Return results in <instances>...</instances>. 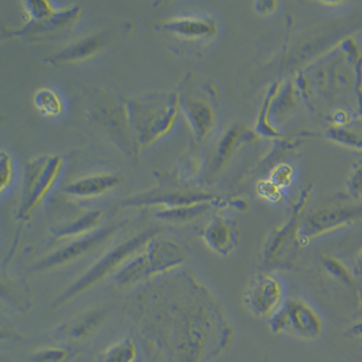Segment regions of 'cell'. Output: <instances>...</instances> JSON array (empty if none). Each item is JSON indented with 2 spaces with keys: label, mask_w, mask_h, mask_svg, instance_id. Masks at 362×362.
<instances>
[{
  "label": "cell",
  "mask_w": 362,
  "mask_h": 362,
  "mask_svg": "<svg viewBox=\"0 0 362 362\" xmlns=\"http://www.w3.org/2000/svg\"><path fill=\"white\" fill-rule=\"evenodd\" d=\"M348 192L354 199H362V164L355 168L348 181Z\"/></svg>",
  "instance_id": "obj_24"
},
{
  "label": "cell",
  "mask_w": 362,
  "mask_h": 362,
  "mask_svg": "<svg viewBox=\"0 0 362 362\" xmlns=\"http://www.w3.org/2000/svg\"><path fill=\"white\" fill-rule=\"evenodd\" d=\"M166 30L187 37H199L211 34L214 30L211 23L202 19L182 18L164 23L161 25Z\"/></svg>",
  "instance_id": "obj_12"
},
{
  "label": "cell",
  "mask_w": 362,
  "mask_h": 362,
  "mask_svg": "<svg viewBox=\"0 0 362 362\" xmlns=\"http://www.w3.org/2000/svg\"><path fill=\"white\" fill-rule=\"evenodd\" d=\"M284 286L277 277L260 274L249 283L243 302L249 312L257 317H271L283 305Z\"/></svg>",
  "instance_id": "obj_5"
},
{
  "label": "cell",
  "mask_w": 362,
  "mask_h": 362,
  "mask_svg": "<svg viewBox=\"0 0 362 362\" xmlns=\"http://www.w3.org/2000/svg\"><path fill=\"white\" fill-rule=\"evenodd\" d=\"M25 11L29 18L28 22H40L53 16V8L47 1H27L24 2Z\"/></svg>",
  "instance_id": "obj_17"
},
{
  "label": "cell",
  "mask_w": 362,
  "mask_h": 362,
  "mask_svg": "<svg viewBox=\"0 0 362 362\" xmlns=\"http://www.w3.org/2000/svg\"><path fill=\"white\" fill-rule=\"evenodd\" d=\"M0 181H1V192L11 184L13 177V164L11 155L6 151H1L0 156Z\"/></svg>",
  "instance_id": "obj_23"
},
{
  "label": "cell",
  "mask_w": 362,
  "mask_h": 362,
  "mask_svg": "<svg viewBox=\"0 0 362 362\" xmlns=\"http://www.w3.org/2000/svg\"><path fill=\"white\" fill-rule=\"evenodd\" d=\"M361 216L362 206H331L316 210L299 229V240L306 243L313 238L347 226Z\"/></svg>",
  "instance_id": "obj_6"
},
{
  "label": "cell",
  "mask_w": 362,
  "mask_h": 362,
  "mask_svg": "<svg viewBox=\"0 0 362 362\" xmlns=\"http://www.w3.org/2000/svg\"><path fill=\"white\" fill-rule=\"evenodd\" d=\"M185 110L197 135L203 137L212 124L211 111L208 106L199 102H187Z\"/></svg>",
  "instance_id": "obj_14"
},
{
  "label": "cell",
  "mask_w": 362,
  "mask_h": 362,
  "mask_svg": "<svg viewBox=\"0 0 362 362\" xmlns=\"http://www.w3.org/2000/svg\"><path fill=\"white\" fill-rule=\"evenodd\" d=\"M154 235L153 232L144 233L137 237L132 238L125 243L118 245L112 249L107 255L103 257L97 263L93 264L79 280L71 286L69 288L64 291L56 300L57 305H62L67 300L78 296L83 291L90 288L93 284L98 283L105 276H107L111 272L116 270V268L124 264L129 258L141 251L145 245L151 240Z\"/></svg>",
  "instance_id": "obj_3"
},
{
  "label": "cell",
  "mask_w": 362,
  "mask_h": 362,
  "mask_svg": "<svg viewBox=\"0 0 362 362\" xmlns=\"http://www.w3.org/2000/svg\"><path fill=\"white\" fill-rule=\"evenodd\" d=\"M99 322L100 317L98 315L83 317V318L74 323V325L69 329V334L72 337H82V336L88 334L90 331L96 327Z\"/></svg>",
  "instance_id": "obj_20"
},
{
  "label": "cell",
  "mask_w": 362,
  "mask_h": 362,
  "mask_svg": "<svg viewBox=\"0 0 362 362\" xmlns=\"http://www.w3.org/2000/svg\"><path fill=\"white\" fill-rule=\"evenodd\" d=\"M356 264L358 274L362 278V251L361 252L360 255H358Z\"/></svg>",
  "instance_id": "obj_26"
},
{
  "label": "cell",
  "mask_w": 362,
  "mask_h": 362,
  "mask_svg": "<svg viewBox=\"0 0 362 362\" xmlns=\"http://www.w3.org/2000/svg\"><path fill=\"white\" fill-rule=\"evenodd\" d=\"M177 97L158 95L144 103H131L129 117L142 144H150L170 130L177 112Z\"/></svg>",
  "instance_id": "obj_1"
},
{
  "label": "cell",
  "mask_w": 362,
  "mask_h": 362,
  "mask_svg": "<svg viewBox=\"0 0 362 362\" xmlns=\"http://www.w3.org/2000/svg\"><path fill=\"white\" fill-rule=\"evenodd\" d=\"M203 239L211 250L228 257L237 247V228L230 221L218 216L204 229Z\"/></svg>",
  "instance_id": "obj_8"
},
{
  "label": "cell",
  "mask_w": 362,
  "mask_h": 362,
  "mask_svg": "<svg viewBox=\"0 0 362 362\" xmlns=\"http://www.w3.org/2000/svg\"><path fill=\"white\" fill-rule=\"evenodd\" d=\"M103 213L101 211L90 212L89 214L76 219L71 224L63 226L56 232V235L59 238H83L86 237V233L92 231L96 226H98L101 221Z\"/></svg>",
  "instance_id": "obj_13"
},
{
  "label": "cell",
  "mask_w": 362,
  "mask_h": 362,
  "mask_svg": "<svg viewBox=\"0 0 362 362\" xmlns=\"http://www.w3.org/2000/svg\"><path fill=\"white\" fill-rule=\"evenodd\" d=\"M80 14V8L78 6H74L63 11H56L53 16L45 21L40 22H29V24L19 33L16 35H22L30 33V32H45L57 30L68 25L72 24L78 18Z\"/></svg>",
  "instance_id": "obj_11"
},
{
  "label": "cell",
  "mask_w": 362,
  "mask_h": 362,
  "mask_svg": "<svg viewBox=\"0 0 362 362\" xmlns=\"http://www.w3.org/2000/svg\"><path fill=\"white\" fill-rule=\"evenodd\" d=\"M103 41L99 37H89L74 44L52 57L54 64H67L86 59L101 49Z\"/></svg>",
  "instance_id": "obj_10"
},
{
  "label": "cell",
  "mask_w": 362,
  "mask_h": 362,
  "mask_svg": "<svg viewBox=\"0 0 362 362\" xmlns=\"http://www.w3.org/2000/svg\"><path fill=\"white\" fill-rule=\"evenodd\" d=\"M271 331L287 334L305 341H313L321 336L322 321L312 305L302 299H290L270 317Z\"/></svg>",
  "instance_id": "obj_2"
},
{
  "label": "cell",
  "mask_w": 362,
  "mask_h": 362,
  "mask_svg": "<svg viewBox=\"0 0 362 362\" xmlns=\"http://www.w3.org/2000/svg\"><path fill=\"white\" fill-rule=\"evenodd\" d=\"M331 138L339 144L362 150V132L346 129H334L331 131Z\"/></svg>",
  "instance_id": "obj_18"
},
{
  "label": "cell",
  "mask_w": 362,
  "mask_h": 362,
  "mask_svg": "<svg viewBox=\"0 0 362 362\" xmlns=\"http://www.w3.org/2000/svg\"><path fill=\"white\" fill-rule=\"evenodd\" d=\"M323 264L326 269L332 274V276L338 278L341 282L347 284H354V276H351V272L341 262L332 257H326L323 261Z\"/></svg>",
  "instance_id": "obj_19"
},
{
  "label": "cell",
  "mask_w": 362,
  "mask_h": 362,
  "mask_svg": "<svg viewBox=\"0 0 362 362\" xmlns=\"http://www.w3.org/2000/svg\"><path fill=\"white\" fill-rule=\"evenodd\" d=\"M137 351L131 339L118 342L102 355L100 362H134Z\"/></svg>",
  "instance_id": "obj_16"
},
{
  "label": "cell",
  "mask_w": 362,
  "mask_h": 362,
  "mask_svg": "<svg viewBox=\"0 0 362 362\" xmlns=\"http://www.w3.org/2000/svg\"><path fill=\"white\" fill-rule=\"evenodd\" d=\"M61 166L62 158L57 156L40 157L28 164L21 208L22 216L30 214L43 199L56 180Z\"/></svg>",
  "instance_id": "obj_4"
},
{
  "label": "cell",
  "mask_w": 362,
  "mask_h": 362,
  "mask_svg": "<svg viewBox=\"0 0 362 362\" xmlns=\"http://www.w3.org/2000/svg\"><path fill=\"white\" fill-rule=\"evenodd\" d=\"M258 195L272 203H276L282 199V189L269 180H263L257 187Z\"/></svg>",
  "instance_id": "obj_21"
},
{
  "label": "cell",
  "mask_w": 362,
  "mask_h": 362,
  "mask_svg": "<svg viewBox=\"0 0 362 362\" xmlns=\"http://www.w3.org/2000/svg\"><path fill=\"white\" fill-rule=\"evenodd\" d=\"M34 102L37 108L47 116H58L62 113L64 103L62 99L56 90L47 88H42L35 93Z\"/></svg>",
  "instance_id": "obj_15"
},
{
  "label": "cell",
  "mask_w": 362,
  "mask_h": 362,
  "mask_svg": "<svg viewBox=\"0 0 362 362\" xmlns=\"http://www.w3.org/2000/svg\"><path fill=\"white\" fill-rule=\"evenodd\" d=\"M66 351L64 349H49L41 351L37 355V362H58L66 357Z\"/></svg>",
  "instance_id": "obj_25"
},
{
  "label": "cell",
  "mask_w": 362,
  "mask_h": 362,
  "mask_svg": "<svg viewBox=\"0 0 362 362\" xmlns=\"http://www.w3.org/2000/svg\"><path fill=\"white\" fill-rule=\"evenodd\" d=\"M119 181V177L115 175L87 177L69 184L64 187V192L81 198H93L109 192L117 186Z\"/></svg>",
  "instance_id": "obj_9"
},
{
  "label": "cell",
  "mask_w": 362,
  "mask_h": 362,
  "mask_svg": "<svg viewBox=\"0 0 362 362\" xmlns=\"http://www.w3.org/2000/svg\"><path fill=\"white\" fill-rule=\"evenodd\" d=\"M292 168L286 164L279 165L273 170L271 175V181L279 187L281 189L289 186L292 181Z\"/></svg>",
  "instance_id": "obj_22"
},
{
  "label": "cell",
  "mask_w": 362,
  "mask_h": 362,
  "mask_svg": "<svg viewBox=\"0 0 362 362\" xmlns=\"http://www.w3.org/2000/svg\"><path fill=\"white\" fill-rule=\"evenodd\" d=\"M112 228H106L95 232V234H89L86 237L80 238L79 240L73 242L66 247L61 248L60 250L54 252L49 257H45V259L38 262L33 267V270L45 271L69 263L81 255H85L86 252L92 250L101 242L105 241L112 234Z\"/></svg>",
  "instance_id": "obj_7"
}]
</instances>
